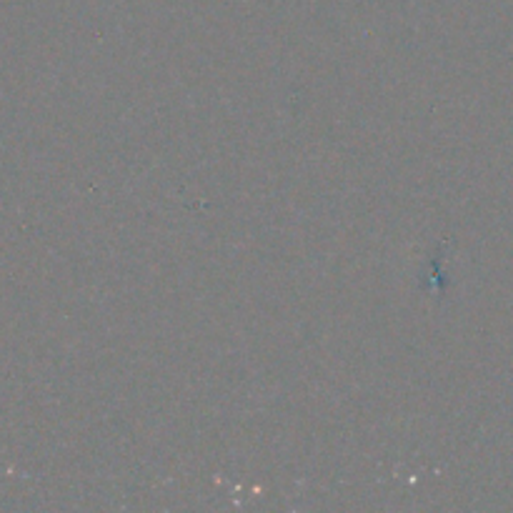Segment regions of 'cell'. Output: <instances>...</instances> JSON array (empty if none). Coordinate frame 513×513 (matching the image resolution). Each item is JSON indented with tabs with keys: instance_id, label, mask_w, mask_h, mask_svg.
<instances>
[]
</instances>
